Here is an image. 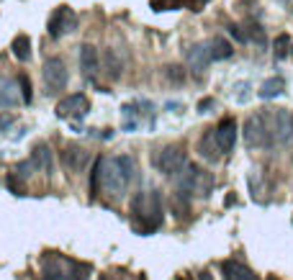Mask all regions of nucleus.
Listing matches in <instances>:
<instances>
[{"instance_id": "33", "label": "nucleus", "mask_w": 293, "mask_h": 280, "mask_svg": "<svg viewBox=\"0 0 293 280\" xmlns=\"http://www.w3.org/2000/svg\"><path fill=\"white\" fill-rule=\"evenodd\" d=\"M229 36H231V39H237L239 44H244V41H247V34L242 31V28H239V26H234V23H231V26H229Z\"/></svg>"}, {"instance_id": "15", "label": "nucleus", "mask_w": 293, "mask_h": 280, "mask_svg": "<svg viewBox=\"0 0 293 280\" xmlns=\"http://www.w3.org/2000/svg\"><path fill=\"white\" fill-rule=\"evenodd\" d=\"M100 67V57H98V49L93 44H83L80 47V70L85 77H93Z\"/></svg>"}, {"instance_id": "20", "label": "nucleus", "mask_w": 293, "mask_h": 280, "mask_svg": "<svg viewBox=\"0 0 293 280\" xmlns=\"http://www.w3.org/2000/svg\"><path fill=\"white\" fill-rule=\"evenodd\" d=\"M10 49H13V57L18 62H28L31 60V39L26 36V34H18L13 39V44H10Z\"/></svg>"}, {"instance_id": "30", "label": "nucleus", "mask_w": 293, "mask_h": 280, "mask_svg": "<svg viewBox=\"0 0 293 280\" xmlns=\"http://www.w3.org/2000/svg\"><path fill=\"white\" fill-rule=\"evenodd\" d=\"M98 178H100V157L96 159V165H93V172H90V193H93V196L98 193Z\"/></svg>"}, {"instance_id": "29", "label": "nucleus", "mask_w": 293, "mask_h": 280, "mask_svg": "<svg viewBox=\"0 0 293 280\" xmlns=\"http://www.w3.org/2000/svg\"><path fill=\"white\" fill-rule=\"evenodd\" d=\"M250 39H255V41H257V47H265V44H268L265 31H262V28H260L257 23H250V34H247V41H250Z\"/></svg>"}, {"instance_id": "35", "label": "nucleus", "mask_w": 293, "mask_h": 280, "mask_svg": "<svg viewBox=\"0 0 293 280\" xmlns=\"http://www.w3.org/2000/svg\"><path fill=\"white\" fill-rule=\"evenodd\" d=\"M198 280H213V275H211L208 270H200V273H198Z\"/></svg>"}, {"instance_id": "9", "label": "nucleus", "mask_w": 293, "mask_h": 280, "mask_svg": "<svg viewBox=\"0 0 293 280\" xmlns=\"http://www.w3.org/2000/svg\"><path fill=\"white\" fill-rule=\"evenodd\" d=\"M213 141H216V146H219L221 154H229L231 149H234V144H237V121L231 119V116L221 119L219 126L213 129Z\"/></svg>"}, {"instance_id": "36", "label": "nucleus", "mask_w": 293, "mask_h": 280, "mask_svg": "<svg viewBox=\"0 0 293 280\" xmlns=\"http://www.w3.org/2000/svg\"><path fill=\"white\" fill-rule=\"evenodd\" d=\"M100 280H111V278H108V275H100Z\"/></svg>"}, {"instance_id": "31", "label": "nucleus", "mask_w": 293, "mask_h": 280, "mask_svg": "<svg viewBox=\"0 0 293 280\" xmlns=\"http://www.w3.org/2000/svg\"><path fill=\"white\" fill-rule=\"evenodd\" d=\"M31 172H34V165H31V159L21 162V165H15V175H18L21 180H28V178H31Z\"/></svg>"}, {"instance_id": "7", "label": "nucleus", "mask_w": 293, "mask_h": 280, "mask_svg": "<svg viewBox=\"0 0 293 280\" xmlns=\"http://www.w3.org/2000/svg\"><path fill=\"white\" fill-rule=\"evenodd\" d=\"M75 28H77V16H75V10L70 5H59L49 16V36L52 39L65 36V34L75 31Z\"/></svg>"}, {"instance_id": "4", "label": "nucleus", "mask_w": 293, "mask_h": 280, "mask_svg": "<svg viewBox=\"0 0 293 280\" xmlns=\"http://www.w3.org/2000/svg\"><path fill=\"white\" fill-rule=\"evenodd\" d=\"M126 180L116 165V159H108V157H100V178H98V188L103 190L105 196L111 198H121L126 193Z\"/></svg>"}, {"instance_id": "21", "label": "nucleus", "mask_w": 293, "mask_h": 280, "mask_svg": "<svg viewBox=\"0 0 293 280\" xmlns=\"http://www.w3.org/2000/svg\"><path fill=\"white\" fill-rule=\"evenodd\" d=\"M283 87H286V82H283V77H270V80H265L260 85V90H257V95L262 98V100H270V98H278L283 93Z\"/></svg>"}, {"instance_id": "17", "label": "nucleus", "mask_w": 293, "mask_h": 280, "mask_svg": "<svg viewBox=\"0 0 293 280\" xmlns=\"http://www.w3.org/2000/svg\"><path fill=\"white\" fill-rule=\"evenodd\" d=\"M103 72H105L108 80H118L123 75V62L116 54V49H105L103 52Z\"/></svg>"}, {"instance_id": "24", "label": "nucleus", "mask_w": 293, "mask_h": 280, "mask_svg": "<svg viewBox=\"0 0 293 280\" xmlns=\"http://www.w3.org/2000/svg\"><path fill=\"white\" fill-rule=\"evenodd\" d=\"M213 146H216V141H213V131H208V134H203V139H200V144H198V152L203 154L206 159H216L221 152H213ZM219 149V146H216Z\"/></svg>"}, {"instance_id": "19", "label": "nucleus", "mask_w": 293, "mask_h": 280, "mask_svg": "<svg viewBox=\"0 0 293 280\" xmlns=\"http://www.w3.org/2000/svg\"><path fill=\"white\" fill-rule=\"evenodd\" d=\"M18 103V82L0 80V108H8Z\"/></svg>"}, {"instance_id": "16", "label": "nucleus", "mask_w": 293, "mask_h": 280, "mask_svg": "<svg viewBox=\"0 0 293 280\" xmlns=\"http://www.w3.org/2000/svg\"><path fill=\"white\" fill-rule=\"evenodd\" d=\"M208 62H211L208 44H193V47H188V65H191V70H195V72H206Z\"/></svg>"}, {"instance_id": "34", "label": "nucleus", "mask_w": 293, "mask_h": 280, "mask_svg": "<svg viewBox=\"0 0 293 280\" xmlns=\"http://www.w3.org/2000/svg\"><path fill=\"white\" fill-rule=\"evenodd\" d=\"M13 121H15V116H13V113H0V131L10 129V126H13Z\"/></svg>"}, {"instance_id": "26", "label": "nucleus", "mask_w": 293, "mask_h": 280, "mask_svg": "<svg viewBox=\"0 0 293 280\" xmlns=\"http://www.w3.org/2000/svg\"><path fill=\"white\" fill-rule=\"evenodd\" d=\"M288 49H291V36L288 34H281V36H278L275 39V60H286V57H288Z\"/></svg>"}, {"instance_id": "8", "label": "nucleus", "mask_w": 293, "mask_h": 280, "mask_svg": "<svg viewBox=\"0 0 293 280\" xmlns=\"http://www.w3.org/2000/svg\"><path fill=\"white\" fill-rule=\"evenodd\" d=\"M88 111H90V100L83 93H72L67 98H62L54 108V113L59 119H83Z\"/></svg>"}, {"instance_id": "3", "label": "nucleus", "mask_w": 293, "mask_h": 280, "mask_svg": "<svg viewBox=\"0 0 293 280\" xmlns=\"http://www.w3.org/2000/svg\"><path fill=\"white\" fill-rule=\"evenodd\" d=\"M244 141H247V146H255V149H268V146L275 144L270 111H260L244 121Z\"/></svg>"}, {"instance_id": "18", "label": "nucleus", "mask_w": 293, "mask_h": 280, "mask_svg": "<svg viewBox=\"0 0 293 280\" xmlns=\"http://www.w3.org/2000/svg\"><path fill=\"white\" fill-rule=\"evenodd\" d=\"M208 54H211L213 62H221V60H229V57L234 54V49H231V44L224 36H213L208 41Z\"/></svg>"}, {"instance_id": "23", "label": "nucleus", "mask_w": 293, "mask_h": 280, "mask_svg": "<svg viewBox=\"0 0 293 280\" xmlns=\"http://www.w3.org/2000/svg\"><path fill=\"white\" fill-rule=\"evenodd\" d=\"M170 206H173V213H175V216H180V218H185V216L191 213L188 196L180 193V190H178V193H173V201H170Z\"/></svg>"}, {"instance_id": "2", "label": "nucleus", "mask_w": 293, "mask_h": 280, "mask_svg": "<svg viewBox=\"0 0 293 280\" xmlns=\"http://www.w3.org/2000/svg\"><path fill=\"white\" fill-rule=\"evenodd\" d=\"M175 178V185L180 193L185 196H195V198H208L211 196V190L216 185V178H213V172L203 170L200 165H195V162H185V165L173 175Z\"/></svg>"}, {"instance_id": "32", "label": "nucleus", "mask_w": 293, "mask_h": 280, "mask_svg": "<svg viewBox=\"0 0 293 280\" xmlns=\"http://www.w3.org/2000/svg\"><path fill=\"white\" fill-rule=\"evenodd\" d=\"M216 108V100L213 98H200L198 100V113H211Z\"/></svg>"}, {"instance_id": "11", "label": "nucleus", "mask_w": 293, "mask_h": 280, "mask_svg": "<svg viewBox=\"0 0 293 280\" xmlns=\"http://www.w3.org/2000/svg\"><path fill=\"white\" fill-rule=\"evenodd\" d=\"M270 124H273V139L275 141H288L293 137V116L286 108L270 111Z\"/></svg>"}, {"instance_id": "6", "label": "nucleus", "mask_w": 293, "mask_h": 280, "mask_svg": "<svg viewBox=\"0 0 293 280\" xmlns=\"http://www.w3.org/2000/svg\"><path fill=\"white\" fill-rule=\"evenodd\" d=\"M41 77H44V85H46V93H59L67 87V80H70V72L65 67V60L59 57H49L41 67Z\"/></svg>"}, {"instance_id": "1", "label": "nucleus", "mask_w": 293, "mask_h": 280, "mask_svg": "<svg viewBox=\"0 0 293 280\" xmlns=\"http://www.w3.org/2000/svg\"><path fill=\"white\" fill-rule=\"evenodd\" d=\"M162 218H165V211H162V196L160 190H139V193L131 198V221L136 231L142 234H149L154 229L162 226Z\"/></svg>"}, {"instance_id": "10", "label": "nucleus", "mask_w": 293, "mask_h": 280, "mask_svg": "<svg viewBox=\"0 0 293 280\" xmlns=\"http://www.w3.org/2000/svg\"><path fill=\"white\" fill-rule=\"evenodd\" d=\"M62 165H65L70 172H83L90 162V152L80 144H67L65 149H62Z\"/></svg>"}, {"instance_id": "14", "label": "nucleus", "mask_w": 293, "mask_h": 280, "mask_svg": "<svg viewBox=\"0 0 293 280\" xmlns=\"http://www.w3.org/2000/svg\"><path fill=\"white\" fill-rule=\"evenodd\" d=\"M221 275L224 280H260L244 262L239 260H224L221 262Z\"/></svg>"}, {"instance_id": "22", "label": "nucleus", "mask_w": 293, "mask_h": 280, "mask_svg": "<svg viewBox=\"0 0 293 280\" xmlns=\"http://www.w3.org/2000/svg\"><path fill=\"white\" fill-rule=\"evenodd\" d=\"M113 159H116V165H118V170L123 175V180H126V183L136 180V162H134V157L121 154V157H113Z\"/></svg>"}, {"instance_id": "37", "label": "nucleus", "mask_w": 293, "mask_h": 280, "mask_svg": "<svg viewBox=\"0 0 293 280\" xmlns=\"http://www.w3.org/2000/svg\"><path fill=\"white\" fill-rule=\"evenodd\" d=\"M203 3H206V0H198V5H203Z\"/></svg>"}, {"instance_id": "13", "label": "nucleus", "mask_w": 293, "mask_h": 280, "mask_svg": "<svg viewBox=\"0 0 293 280\" xmlns=\"http://www.w3.org/2000/svg\"><path fill=\"white\" fill-rule=\"evenodd\" d=\"M65 260L62 257H54L52 252L41 260V280H72L70 273L65 270Z\"/></svg>"}, {"instance_id": "5", "label": "nucleus", "mask_w": 293, "mask_h": 280, "mask_svg": "<svg viewBox=\"0 0 293 280\" xmlns=\"http://www.w3.org/2000/svg\"><path fill=\"white\" fill-rule=\"evenodd\" d=\"M185 162L188 159H185V149L180 144H165L162 149H157V154L152 157V165L162 175H175Z\"/></svg>"}, {"instance_id": "27", "label": "nucleus", "mask_w": 293, "mask_h": 280, "mask_svg": "<svg viewBox=\"0 0 293 280\" xmlns=\"http://www.w3.org/2000/svg\"><path fill=\"white\" fill-rule=\"evenodd\" d=\"M165 75H167L170 82H175V85H183V82H185V70H183L180 65H170V67L165 70Z\"/></svg>"}, {"instance_id": "28", "label": "nucleus", "mask_w": 293, "mask_h": 280, "mask_svg": "<svg viewBox=\"0 0 293 280\" xmlns=\"http://www.w3.org/2000/svg\"><path fill=\"white\" fill-rule=\"evenodd\" d=\"M18 82H21V100L23 103H31V100H34V87H31V80L26 75H21Z\"/></svg>"}, {"instance_id": "12", "label": "nucleus", "mask_w": 293, "mask_h": 280, "mask_svg": "<svg viewBox=\"0 0 293 280\" xmlns=\"http://www.w3.org/2000/svg\"><path fill=\"white\" fill-rule=\"evenodd\" d=\"M31 165H34V170H39L44 175H54V152L49 149L46 141H39L34 149H31Z\"/></svg>"}, {"instance_id": "25", "label": "nucleus", "mask_w": 293, "mask_h": 280, "mask_svg": "<svg viewBox=\"0 0 293 280\" xmlns=\"http://www.w3.org/2000/svg\"><path fill=\"white\" fill-rule=\"evenodd\" d=\"M70 265V278L72 280H88V275L93 273V268H90V265L88 262H67Z\"/></svg>"}]
</instances>
